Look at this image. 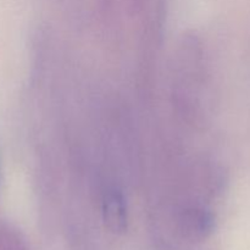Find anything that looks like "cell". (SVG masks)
I'll use <instances>...</instances> for the list:
<instances>
[{"label":"cell","mask_w":250,"mask_h":250,"mask_svg":"<svg viewBox=\"0 0 250 250\" xmlns=\"http://www.w3.org/2000/svg\"><path fill=\"white\" fill-rule=\"evenodd\" d=\"M183 236L190 241H204L215 229V216L204 208H189L180 220Z\"/></svg>","instance_id":"obj_1"},{"label":"cell","mask_w":250,"mask_h":250,"mask_svg":"<svg viewBox=\"0 0 250 250\" xmlns=\"http://www.w3.org/2000/svg\"><path fill=\"white\" fill-rule=\"evenodd\" d=\"M103 219L105 226L115 234H122L127 229V205L124 194L119 189H110L103 200Z\"/></svg>","instance_id":"obj_2"}]
</instances>
